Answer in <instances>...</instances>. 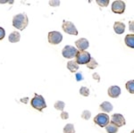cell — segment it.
<instances>
[{
  "label": "cell",
  "instance_id": "obj_31",
  "mask_svg": "<svg viewBox=\"0 0 134 133\" xmlns=\"http://www.w3.org/2000/svg\"><path fill=\"white\" fill-rule=\"evenodd\" d=\"M28 100H29V97L21 98V103H24V104H27V103H28Z\"/></svg>",
  "mask_w": 134,
  "mask_h": 133
},
{
  "label": "cell",
  "instance_id": "obj_24",
  "mask_svg": "<svg viewBox=\"0 0 134 133\" xmlns=\"http://www.w3.org/2000/svg\"><path fill=\"white\" fill-rule=\"evenodd\" d=\"M96 2L98 5L102 6V7H105V6H107L109 4V0H102V1H101V0H97Z\"/></svg>",
  "mask_w": 134,
  "mask_h": 133
},
{
  "label": "cell",
  "instance_id": "obj_23",
  "mask_svg": "<svg viewBox=\"0 0 134 133\" xmlns=\"http://www.w3.org/2000/svg\"><path fill=\"white\" fill-rule=\"evenodd\" d=\"M90 117H91V113L90 111H88V110H85L82 112V114H81V118L84 120H90Z\"/></svg>",
  "mask_w": 134,
  "mask_h": 133
},
{
  "label": "cell",
  "instance_id": "obj_1",
  "mask_svg": "<svg viewBox=\"0 0 134 133\" xmlns=\"http://www.w3.org/2000/svg\"><path fill=\"white\" fill-rule=\"evenodd\" d=\"M28 23H29V19L25 13L16 14L13 18V26L20 31H23L28 26Z\"/></svg>",
  "mask_w": 134,
  "mask_h": 133
},
{
  "label": "cell",
  "instance_id": "obj_18",
  "mask_svg": "<svg viewBox=\"0 0 134 133\" xmlns=\"http://www.w3.org/2000/svg\"><path fill=\"white\" fill-rule=\"evenodd\" d=\"M64 133H75V129L73 124L72 123L66 124L64 128Z\"/></svg>",
  "mask_w": 134,
  "mask_h": 133
},
{
  "label": "cell",
  "instance_id": "obj_15",
  "mask_svg": "<svg viewBox=\"0 0 134 133\" xmlns=\"http://www.w3.org/2000/svg\"><path fill=\"white\" fill-rule=\"evenodd\" d=\"M124 41L127 47H129V48H134V35L133 34H129V35H127L124 38Z\"/></svg>",
  "mask_w": 134,
  "mask_h": 133
},
{
  "label": "cell",
  "instance_id": "obj_12",
  "mask_svg": "<svg viewBox=\"0 0 134 133\" xmlns=\"http://www.w3.org/2000/svg\"><path fill=\"white\" fill-rule=\"evenodd\" d=\"M114 31L117 34H122L125 31V24L121 21H116L114 24Z\"/></svg>",
  "mask_w": 134,
  "mask_h": 133
},
{
  "label": "cell",
  "instance_id": "obj_27",
  "mask_svg": "<svg viewBox=\"0 0 134 133\" xmlns=\"http://www.w3.org/2000/svg\"><path fill=\"white\" fill-rule=\"evenodd\" d=\"M75 78H76V80L77 81H81L83 80V75L81 72H78V73H76V76H75Z\"/></svg>",
  "mask_w": 134,
  "mask_h": 133
},
{
  "label": "cell",
  "instance_id": "obj_9",
  "mask_svg": "<svg viewBox=\"0 0 134 133\" xmlns=\"http://www.w3.org/2000/svg\"><path fill=\"white\" fill-rule=\"evenodd\" d=\"M111 123L115 125L116 127H122V126L125 125V119L121 113H114L111 117Z\"/></svg>",
  "mask_w": 134,
  "mask_h": 133
},
{
  "label": "cell",
  "instance_id": "obj_4",
  "mask_svg": "<svg viewBox=\"0 0 134 133\" xmlns=\"http://www.w3.org/2000/svg\"><path fill=\"white\" fill-rule=\"evenodd\" d=\"M78 53L77 48H75L72 46H65L62 50V55L64 58L66 59H72L76 56Z\"/></svg>",
  "mask_w": 134,
  "mask_h": 133
},
{
  "label": "cell",
  "instance_id": "obj_22",
  "mask_svg": "<svg viewBox=\"0 0 134 133\" xmlns=\"http://www.w3.org/2000/svg\"><path fill=\"white\" fill-rule=\"evenodd\" d=\"M80 94L83 96H90V89L87 87H81L80 89Z\"/></svg>",
  "mask_w": 134,
  "mask_h": 133
},
{
  "label": "cell",
  "instance_id": "obj_25",
  "mask_svg": "<svg viewBox=\"0 0 134 133\" xmlns=\"http://www.w3.org/2000/svg\"><path fill=\"white\" fill-rule=\"evenodd\" d=\"M49 5L52 6H58L60 5V1H58V0H50L49 1Z\"/></svg>",
  "mask_w": 134,
  "mask_h": 133
},
{
  "label": "cell",
  "instance_id": "obj_16",
  "mask_svg": "<svg viewBox=\"0 0 134 133\" xmlns=\"http://www.w3.org/2000/svg\"><path fill=\"white\" fill-rule=\"evenodd\" d=\"M67 68L71 72H75L79 69V64L75 61H69L67 63Z\"/></svg>",
  "mask_w": 134,
  "mask_h": 133
},
{
  "label": "cell",
  "instance_id": "obj_5",
  "mask_svg": "<svg viewBox=\"0 0 134 133\" xmlns=\"http://www.w3.org/2000/svg\"><path fill=\"white\" fill-rule=\"evenodd\" d=\"M109 116L107 113H98L96 117L94 118V123L100 126L101 128L105 127L109 123Z\"/></svg>",
  "mask_w": 134,
  "mask_h": 133
},
{
  "label": "cell",
  "instance_id": "obj_3",
  "mask_svg": "<svg viewBox=\"0 0 134 133\" xmlns=\"http://www.w3.org/2000/svg\"><path fill=\"white\" fill-rule=\"evenodd\" d=\"M76 63L78 64H87L90 62V54L87 51H78L76 55Z\"/></svg>",
  "mask_w": 134,
  "mask_h": 133
},
{
  "label": "cell",
  "instance_id": "obj_2",
  "mask_svg": "<svg viewBox=\"0 0 134 133\" xmlns=\"http://www.w3.org/2000/svg\"><path fill=\"white\" fill-rule=\"evenodd\" d=\"M31 106L38 111H42L43 109L47 107V104L44 97L40 95H38V94H35V96L31 99Z\"/></svg>",
  "mask_w": 134,
  "mask_h": 133
},
{
  "label": "cell",
  "instance_id": "obj_19",
  "mask_svg": "<svg viewBox=\"0 0 134 133\" xmlns=\"http://www.w3.org/2000/svg\"><path fill=\"white\" fill-rule=\"evenodd\" d=\"M125 87H126V89L130 92V93L134 94V80H129L128 82L126 83Z\"/></svg>",
  "mask_w": 134,
  "mask_h": 133
},
{
  "label": "cell",
  "instance_id": "obj_11",
  "mask_svg": "<svg viewBox=\"0 0 134 133\" xmlns=\"http://www.w3.org/2000/svg\"><path fill=\"white\" fill-rule=\"evenodd\" d=\"M107 94H108L110 97L117 98L121 95V89L118 86H111L107 90Z\"/></svg>",
  "mask_w": 134,
  "mask_h": 133
},
{
  "label": "cell",
  "instance_id": "obj_26",
  "mask_svg": "<svg viewBox=\"0 0 134 133\" xmlns=\"http://www.w3.org/2000/svg\"><path fill=\"white\" fill-rule=\"evenodd\" d=\"M5 36V31L4 28L0 27V40H2Z\"/></svg>",
  "mask_w": 134,
  "mask_h": 133
},
{
  "label": "cell",
  "instance_id": "obj_28",
  "mask_svg": "<svg viewBox=\"0 0 134 133\" xmlns=\"http://www.w3.org/2000/svg\"><path fill=\"white\" fill-rule=\"evenodd\" d=\"M61 118L63 120H67L69 118V113L67 112H64V111H63L61 113Z\"/></svg>",
  "mask_w": 134,
  "mask_h": 133
},
{
  "label": "cell",
  "instance_id": "obj_20",
  "mask_svg": "<svg viewBox=\"0 0 134 133\" xmlns=\"http://www.w3.org/2000/svg\"><path fill=\"white\" fill-rule=\"evenodd\" d=\"M87 66H88V69H95V68H97L98 66V62L96 61L94 58H90V62L87 63Z\"/></svg>",
  "mask_w": 134,
  "mask_h": 133
},
{
  "label": "cell",
  "instance_id": "obj_29",
  "mask_svg": "<svg viewBox=\"0 0 134 133\" xmlns=\"http://www.w3.org/2000/svg\"><path fill=\"white\" fill-rule=\"evenodd\" d=\"M93 78H94V80H96L98 82L100 81V76L97 73V72H95V73H93Z\"/></svg>",
  "mask_w": 134,
  "mask_h": 133
},
{
  "label": "cell",
  "instance_id": "obj_7",
  "mask_svg": "<svg viewBox=\"0 0 134 133\" xmlns=\"http://www.w3.org/2000/svg\"><path fill=\"white\" fill-rule=\"evenodd\" d=\"M48 42L52 45H57L63 40V35L59 31H50L47 36Z\"/></svg>",
  "mask_w": 134,
  "mask_h": 133
},
{
  "label": "cell",
  "instance_id": "obj_8",
  "mask_svg": "<svg viewBox=\"0 0 134 133\" xmlns=\"http://www.w3.org/2000/svg\"><path fill=\"white\" fill-rule=\"evenodd\" d=\"M125 6H126L125 2L122 1V0H116L112 4V11L114 14H122L125 11Z\"/></svg>",
  "mask_w": 134,
  "mask_h": 133
},
{
  "label": "cell",
  "instance_id": "obj_21",
  "mask_svg": "<svg viewBox=\"0 0 134 133\" xmlns=\"http://www.w3.org/2000/svg\"><path fill=\"white\" fill-rule=\"evenodd\" d=\"M54 107H55L57 110L58 111H64V107H65V104H64L63 101H57L55 103V105H54Z\"/></svg>",
  "mask_w": 134,
  "mask_h": 133
},
{
  "label": "cell",
  "instance_id": "obj_17",
  "mask_svg": "<svg viewBox=\"0 0 134 133\" xmlns=\"http://www.w3.org/2000/svg\"><path fill=\"white\" fill-rule=\"evenodd\" d=\"M105 130L107 133H116L118 131V128L113 123H108L105 126Z\"/></svg>",
  "mask_w": 134,
  "mask_h": 133
},
{
  "label": "cell",
  "instance_id": "obj_13",
  "mask_svg": "<svg viewBox=\"0 0 134 133\" xmlns=\"http://www.w3.org/2000/svg\"><path fill=\"white\" fill-rule=\"evenodd\" d=\"M99 109L105 113H110L113 111V105L107 101H105L99 106Z\"/></svg>",
  "mask_w": 134,
  "mask_h": 133
},
{
  "label": "cell",
  "instance_id": "obj_6",
  "mask_svg": "<svg viewBox=\"0 0 134 133\" xmlns=\"http://www.w3.org/2000/svg\"><path fill=\"white\" fill-rule=\"evenodd\" d=\"M62 29L65 33H68L70 35H78V31L75 27V25L73 24L72 21H64L63 22Z\"/></svg>",
  "mask_w": 134,
  "mask_h": 133
},
{
  "label": "cell",
  "instance_id": "obj_30",
  "mask_svg": "<svg viewBox=\"0 0 134 133\" xmlns=\"http://www.w3.org/2000/svg\"><path fill=\"white\" fill-rule=\"evenodd\" d=\"M130 31H133L134 29H133V21H130Z\"/></svg>",
  "mask_w": 134,
  "mask_h": 133
},
{
  "label": "cell",
  "instance_id": "obj_10",
  "mask_svg": "<svg viewBox=\"0 0 134 133\" xmlns=\"http://www.w3.org/2000/svg\"><path fill=\"white\" fill-rule=\"evenodd\" d=\"M75 46L77 47V48L79 49L80 51H85L86 49L90 47V43H88V39L82 38L75 41Z\"/></svg>",
  "mask_w": 134,
  "mask_h": 133
},
{
  "label": "cell",
  "instance_id": "obj_14",
  "mask_svg": "<svg viewBox=\"0 0 134 133\" xmlns=\"http://www.w3.org/2000/svg\"><path fill=\"white\" fill-rule=\"evenodd\" d=\"M20 38H21V35L18 31H13L12 33L9 35L8 37V40L11 42V43H16V42H19L20 41Z\"/></svg>",
  "mask_w": 134,
  "mask_h": 133
}]
</instances>
